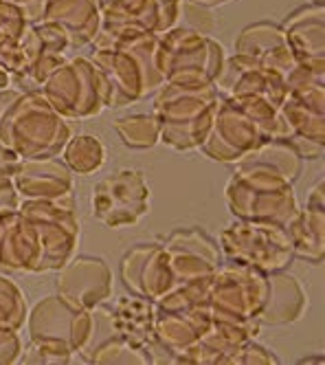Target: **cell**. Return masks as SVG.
Returning a JSON list of instances; mask_svg holds the SVG:
<instances>
[{"mask_svg":"<svg viewBox=\"0 0 325 365\" xmlns=\"http://www.w3.org/2000/svg\"><path fill=\"white\" fill-rule=\"evenodd\" d=\"M158 36L105 38L97 36V48L88 58L99 75L105 108H123L162 86L156 71Z\"/></svg>","mask_w":325,"mask_h":365,"instance_id":"cell-1","label":"cell"},{"mask_svg":"<svg viewBox=\"0 0 325 365\" xmlns=\"http://www.w3.org/2000/svg\"><path fill=\"white\" fill-rule=\"evenodd\" d=\"M270 139H288L279 108L264 97H220L211 130L198 148L218 163H237Z\"/></svg>","mask_w":325,"mask_h":365,"instance_id":"cell-2","label":"cell"},{"mask_svg":"<svg viewBox=\"0 0 325 365\" xmlns=\"http://www.w3.org/2000/svg\"><path fill=\"white\" fill-rule=\"evenodd\" d=\"M66 121L40 93H16L0 110V143L20 161L58 156L73 137Z\"/></svg>","mask_w":325,"mask_h":365,"instance_id":"cell-3","label":"cell"},{"mask_svg":"<svg viewBox=\"0 0 325 365\" xmlns=\"http://www.w3.org/2000/svg\"><path fill=\"white\" fill-rule=\"evenodd\" d=\"M95 332L93 312L77 308L60 293L40 299L29 312L31 344L22 363H71V356L81 352Z\"/></svg>","mask_w":325,"mask_h":365,"instance_id":"cell-4","label":"cell"},{"mask_svg":"<svg viewBox=\"0 0 325 365\" xmlns=\"http://www.w3.org/2000/svg\"><path fill=\"white\" fill-rule=\"evenodd\" d=\"M225 198L235 218L286 227L299 212L292 182L273 165L244 156L231 174Z\"/></svg>","mask_w":325,"mask_h":365,"instance_id":"cell-5","label":"cell"},{"mask_svg":"<svg viewBox=\"0 0 325 365\" xmlns=\"http://www.w3.org/2000/svg\"><path fill=\"white\" fill-rule=\"evenodd\" d=\"M225 60L222 44L192 27H174L156 40V71L162 84L182 88L213 86Z\"/></svg>","mask_w":325,"mask_h":365,"instance_id":"cell-6","label":"cell"},{"mask_svg":"<svg viewBox=\"0 0 325 365\" xmlns=\"http://www.w3.org/2000/svg\"><path fill=\"white\" fill-rule=\"evenodd\" d=\"M220 93L215 86L182 88L162 84L154 93L152 115L160 125V143L178 152L198 150L218 110Z\"/></svg>","mask_w":325,"mask_h":365,"instance_id":"cell-7","label":"cell"},{"mask_svg":"<svg viewBox=\"0 0 325 365\" xmlns=\"http://www.w3.org/2000/svg\"><path fill=\"white\" fill-rule=\"evenodd\" d=\"M18 212L36 229L40 245L38 273L60 271L75 253L79 220L73 194L62 198H24Z\"/></svg>","mask_w":325,"mask_h":365,"instance_id":"cell-8","label":"cell"},{"mask_svg":"<svg viewBox=\"0 0 325 365\" xmlns=\"http://www.w3.org/2000/svg\"><path fill=\"white\" fill-rule=\"evenodd\" d=\"M266 299V275L257 269L237 262H220L209 286L211 319L237 326L262 328L257 315Z\"/></svg>","mask_w":325,"mask_h":365,"instance_id":"cell-9","label":"cell"},{"mask_svg":"<svg viewBox=\"0 0 325 365\" xmlns=\"http://www.w3.org/2000/svg\"><path fill=\"white\" fill-rule=\"evenodd\" d=\"M220 251L231 262L247 264L262 271L264 275L284 271L294 257L286 227L242 218H237L222 231Z\"/></svg>","mask_w":325,"mask_h":365,"instance_id":"cell-10","label":"cell"},{"mask_svg":"<svg viewBox=\"0 0 325 365\" xmlns=\"http://www.w3.org/2000/svg\"><path fill=\"white\" fill-rule=\"evenodd\" d=\"M38 93L64 119H91L105 108L99 75L93 62L81 56L58 64L44 77Z\"/></svg>","mask_w":325,"mask_h":365,"instance_id":"cell-11","label":"cell"},{"mask_svg":"<svg viewBox=\"0 0 325 365\" xmlns=\"http://www.w3.org/2000/svg\"><path fill=\"white\" fill-rule=\"evenodd\" d=\"M150 210V187L141 170H119L93 187V216L108 229L137 225Z\"/></svg>","mask_w":325,"mask_h":365,"instance_id":"cell-12","label":"cell"},{"mask_svg":"<svg viewBox=\"0 0 325 365\" xmlns=\"http://www.w3.org/2000/svg\"><path fill=\"white\" fill-rule=\"evenodd\" d=\"M182 0H119L101 7V36H160L180 20Z\"/></svg>","mask_w":325,"mask_h":365,"instance_id":"cell-13","label":"cell"},{"mask_svg":"<svg viewBox=\"0 0 325 365\" xmlns=\"http://www.w3.org/2000/svg\"><path fill=\"white\" fill-rule=\"evenodd\" d=\"M160 245L167 251L176 286L211 277L222 262L220 247L198 227L174 229L160 240Z\"/></svg>","mask_w":325,"mask_h":365,"instance_id":"cell-14","label":"cell"},{"mask_svg":"<svg viewBox=\"0 0 325 365\" xmlns=\"http://www.w3.org/2000/svg\"><path fill=\"white\" fill-rule=\"evenodd\" d=\"M119 275L132 295H141L154 304L176 286L167 251L160 242L134 245L121 257Z\"/></svg>","mask_w":325,"mask_h":365,"instance_id":"cell-15","label":"cell"},{"mask_svg":"<svg viewBox=\"0 0 325 365\" xmlns=\"http://www.w3.org/2000/svg\"><path fill=\"white\" fill-rule=\"evenodd\" d=\"M58 293L84 310H97L113 295V271L101 257H71L60 269Z\"/></svg>","mask_w":325,"mask_h":365,"instance_id":"cell-16","label":"cell"},{"mask_svg":"<svg viewBox=\"0 0 325 365\" xmlns=\"http://www.w3.org/2000/svg\"><path fill=\"white\" fill-rule=\"evenodd\" d=\"M233 48L235 53L257 60L264 68L282 75L284 80L296 64V58L286 44L284 27L275 20H257L247 24L237 34Z\"/></svg>","mask_w":325,"mask_h":365,"instance_id":"cell-17","label":"cell"},{"mask_svg":"<svg viewBox=\"0 0 325 365\" xmlns=\"http://www.w3.org/2000/svg\"><path fill=\"white\" fill-rule=\"evenodd\" d=\"M209 326H211L209 306L185 308V310H165L156 306L154 312V339L162 348L170 350L174 363L178 354H182L187 348H192L200 341Z\"/></svg>","mask_w":325,"mask_h":365,"instance_id":"cell-18","label":"cell"},{"mask_svg":"<svg viewBox=\"0 0 325 365\" xmlns=\"http://www.w3.org/2000/svg\"><path fill=\"white\" fill-rule=\"evenodd\" d=\"M40 20L58 24L71 48H81L101 31V7L97 0H42Z\"/></svg>","mask_w":325,"mask_h":365,"instance_id":"cell-19","label":"cell"},{"mask_svg":"<svg viewBox=\"0 0 325 365\" xmlns=\"http://www.w3.org/2000/svg\"><path fill=\"white\" fill-rule=\"evenodd\" d=\"M73 172L58 156L20 161L14 174V187L24 198H62L73 194Z\"/></svg>","mask_w":325,"mask_h":365,"instance_id":"cell-20","label":"cell"},{"mask_svg":"<svg viewBox=\"0 0 325 365\" xmlns=\"http://www.w3.org/2000/svg\"><path fill=\"white\" fill-rule=\"evenodd\" d=\"M40 245L33 225L18 210L5 212L0 227V269L11 273H38Z\"/></svg>","mask_w":325,"mask_h":365,"instance_id":"cell-21","label":"cell"},{"mask_svg":"<svg viewBox=\"0 0 325 365\" xmlns=\"http://www.w3.org/2000/svg\"><path fill=\"white\" fill-rule=\"evenodd\" d=\"M308 297L294 275L275 271L266 275V299L257 315L259 326H288L304 317Z\"/></svg>","mask_w":325,"mask_h":365,"instance_id":"cell-22","label":"cell"},{"mask_svg":"<svg viewBox=\"0 0 325 365\" xmlns=\"http://www.w3.org/2000/svg\"><path fill=\"white\" fill-rule=\"evenodd\" d=\"M284 27L286 44L296 62L325 60V9L323 5H304L294 9Z\"/></svg>","mask_w":325,"mask_h":365,"instance_id":"cell-23","label":"cell"},{"mask_svg":"<svg viewBox=\"0 0 325 365\" xmlns=\"http://www.w3.org/2000/svg\"><path fill=\"white\" fill-rule=\"evenodd\" d=\"M154 302L141 295H125L119 297L115 306L108 310V319H110L115 334L145 352L154 341Z\"/></svg>","mask_w":325,"mask_h":365,"instance_id":"cell-24","label":"cell"},{"mask_svg":"<svg viewBox=\"0 0 325 365\" xmlns=\"http://www.w3.org/2000/svg\"><path fill=\"white\" fill-rule=\"evenodd\" d=\"M292 242V255L310 262L312 267L323 264L325 259V210H299L286 225Z\"/></svg>","mask_w":325,"mask_h":365,"instance_id":"cell-25","label":"cell"},{"mask_svg":"<svg viewBox=\"0 0 325 365\" xmlns=\"http://www.w3.org/2000/svg\"><path fill=\"white\" fill-rule=\"evenodd\" d=\"M279 117L288 130V139L294 137L325 145V106H314L286 95L279 106Z\"/></svg>","mask_w":325,"mask_h":365,"instance_id":"cell-26","label":"cell"},{"mask_svg":"<svg viewBox=\"0 0 325 365\" xmlns=\"http://www.w3.org/2000/svg\"><path fill=\"white\" fill-rule=\"evenodd\" d=\"M64 163L75 174H95L105 163V145L93 135H75L64 145Z\"/></svg>","mask_w":325,"mask_h":365,"instance_id":"cell-27","label":"cell"},{"mask_svg":"<svg viewBox=\"0 0 325 365\" xmlns=\"http://www.w3.org/2000/svg\"><path fill=\"white\" fill-rule=\"evenodd\" d=\"M115 130L123 145L130 150H150L160 143V125L156 117L148 113L119 117L115 121Z\"/></svg>","mask_w":325,"mask_h":365,"instance_id":"cell-28","label":"cell"},{"mask_svg":"<svg viewBox=\"0 0 325 365\" xmlns=\"http://www.w3.org/2000/svg\"><path fill=\"white\" fill-rule=\"evenodd\" d=\"M247 156H249V159L264 161L268 165H273L290 182L299 180L301 170H304V159H301L299 152H296L286 139H270V141H266L264 145H259L257 150H253Z\"/></svg>","mask_w":325,"mask_h":365,"instance_id":"cell-29","label":"cell"},{"mask_svg":"<svg viewBox=\"0 0 325 365\" xmlns=\"http://www.w3.org/2000/svg\"><path fill=\"white\" fill-rule=\"evenodd\" d=\"M88 361L95 365H150L145 352L128 344L119 334L108 336L105 341L95 346L88 352Z\"/></svg>","mask_w":325,"mask_h":365,"instance_id":"cell-30","label":"cell"},{"mask_svg":"<svg viewBox=\"0 0 325 365\" xmlns=\"http://www.w3.org/2000/svg\"><path fill=\"white\" fill-rule=\"evenodd\" d=\"M26 322V302L18 286L0 275V328L20 330Z\"/></svg>","mask_w":325,"mask_h":365,"instance_id":"cell-31","label":"cell"},{"mask_svg":"<svg viewBox=\"0 0 325 365\" xmlns=\"http://www.w3.org/2000/svg\"><path fill=\"white\" fill-rule=\"evenodd\" d=\"M211 277L198 279V282H189V284H182V286H176V289H172L167 295H162L156 302V306L158 308H165V310H185V308L207 306Z\"/></svg>","mask_w":325,"mask_h":365,"instance_id":"cell-32","label":"cell"},{"mask_svg":"<svg viewBox=\"0 0 325 365\" xmlns=\"http://www.w3.org/2000/svg\"><path fill=\"white\" fill-rule=\"evenodd\" d=\"M20 159L7 148L0 143V212L18 210L20 196L14 187V174Z\"/></svg>","mask_w":325,"mask_h":365,"instance_id":"cell-33","label":"cell"},{"mask_svg":"<svg viewBox=\"0 0 325 365\" xmlns=\"http://www.w3.org/2000/svg\"><path fill=\"white\" fill-rule=\"evenodd\" d=\"M279 363V356L275 352H270L262 344H257L255 339L244 341L229 359L227 365H275Z\"/></svg>","mask_w":325,"mask_h":365,"instance_id":"cell-34","label":"cell"},{"mask_svg":"<svg viewBox=\"0 0 325 365\" xmlns=\"http://www.w3.org/2000/svg\"><path fill=\"white\" fill-rule=\"evenodd\" d=\"M26 22H29V18H26L24 9L20 5L0 0V40L20 36L22 29L26 27Z\"/></svg>","mask_w":325,"mask_h":365,"instance_id":"cell-35","label":"cell"},{"mask_svg":"<svg viewBox=\"0 0 325 365\" xmlns=\"http://www.w3.org/2000/svg\"><path fill=\"white\" fill-rule=\"evenodd\" d=\"M22 354V341L18 336V330L0 328V365L16 363Z\"/></svg>","mask_w":325,"mask_h":365,"instance_id":"cell-36","label":"cell"},{"mask_svg":"<svg viewBox=\"0 0 325 365\" xmlns=\"http://www.w3.org/2000/svg\"><path fill=\"white\" fill-rule=\"evenodd\" d=\"M308 207L312 210H325V194H323V180H319L316 185L310 190V196H308Z\"/></svg>","mask_w":325,"mask_h":365,"instance_id":"cell-37","label":"cell"},{"mask_svg":"<svg viewBox=\"0 0 325 365\" xmlns=\"http://www.w3.org/2000/svg\"><path fill=\"white\" fill-rule=\"evenodd\" d=\"M9 86H11V75L3 66H0V91H5Z\"/></svg>","mask_w":325,"mask_h":365,"instance_id":"cell-38","label":"cell"},{"mask_svg":"<svg viewBox=\"0 0 325 365\" xmlns=\"http://www.w3.org/2000/svg\"><path fill=\"white\" fill-rule=\"evenodd\" d=\"M196 5H202V7H218V5H225V3H231V0H192Z\"/></svg>","mask_w":325,"mask_h":365,"instance_id":"cell-39","label":"cell"},{"mask_svg":"<svg viewBox=\"0 0 325 365\" xmlns=\"http://www.w3.org/2000/svg\"><path fill=\"white\" fill-rule=\"evenodd\" d=\"M299 363H301V365H308V363H319V365H321V363H323V356H321V354H316V356H306V359H301Z\"/></svg>","mask_w":325,"mask_h":365,"instance_id":"cell-40","label":"cell"},{"mask_svg":"<svg viewBox=\"0 0 325 365\" xmlns=\"http://www.w3.org/2000/svg\"><path fill=\"white\" fill-rule=\"evenodd\" d=\"M7 3L20 5V7H26V5H29V3H33V0H7Z\"/></svg>","mask_w":325,"mask_h":365,"instance_id":"cell-41","label":"cell"},{"mask_svg":"<svg viewBox=\"0 0 325 365\" xmlns=\"http://www.w3.org/2000/svg\"><path fill=\"white\" fill-rule=\"evenodd\" d=\"M99 7H105V5H113V3H119V0H97Z\"/></svg>","mask_w":325,"mask_h":365,"instance_id":"cell-42","label":"cell"},{"mask_svg":"<svg viewBox=\"0 0 325 365\" xmlns=\"http://www.w3.org/2000/svg\"><path fill=\"white\" fill-rule=\"evenodd\" d=\"M308 3H312V5H323V0H308Z\"/></svg>","mask_w":325,"mask_h":365,"instance_id":"cell-43","label":"cell"},{"mask_svg":"<svg viewBox=\"0 0 325 365\" xmlns=\"http://www.w3.org/2000/svg\"><path fill=\"white\" fill-rule=\"evenodd\" d=\"M9 212V210H7ZM3 218H5V212H0V227H3Z\"/></svg>","mask_w":325,"mask_h":365,"instance_id":"cell-44","label":"cell"},{"mask_svg":"<svg viewBox=\"0 0 325 365\" xmlns=\"http://www.w3.org/2000/svg\"><path fill=\"white\" fill-rule=\"evenodd\" d=\"M0 110H3V103H0Z\"/></svg>","mask_w":325,"mask_h":365,"instance_id":"cell-45","label":"cell"}]
</instances>
